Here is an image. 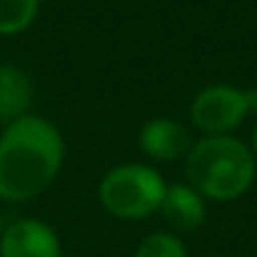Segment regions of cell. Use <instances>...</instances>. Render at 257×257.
Instances as JSON below:
<instances>
[{
    "instance_id": "cell-1",
    "label": "cell",
    "mask_w": 257,
    "mask_h": 257,
    "mask_svg": "<svg viewBox=\"0 0 257 257\" xmlns=\"http://www.w3.org/2000/svg\"><path fill=\"white\" fill-rule=\"evenodd\" d=\"M63 138L43 117L23 115L0 135V197L25 202L40 195L63 165Z\"/></svg>"
},
{
    "instance_id": "cell-2",
    "label": "cell",
    "mask_w": 257,
    "mask_h": 257,
    "mask_svg": "<svg viewBox=\"0 0 257 257\" xmlns=\"http://www.w3.org/2000/svg\"><path fill=\"white\" fill-rule=\"evenodd\" d=\"M187 180L200 195L235 200L255 180V155L235 138H205L187 155Z\"/></svg>"
},
{
    "instance_id": "cell-3",
    "label": "cell",
    "mask_w": 257,
    "mask_h": 257,
    "mask_svg": "<svg viewBox=\"0 0 257 257\" xmlns=\"http://www.w3.org/2000/svg\"><path fill=\"white\" fill-rule=\"evenodd\" d=\"M165 197L163 177L143 165H120L110 170L100 182V200L105 210L122 220L148 217L160 210Z\"/></svg>"
},
{
    "instance_id": "cell-4",
    "label": "cell",
    "mask_w": 257,
    "mask_h": 257,
    "mask_svg": "<svg viewBox=\"0 0 257 257\" xmlns=\"http://www.w3.org/2000/svg\"><path fill=\"white\" fill-rule=\"evenodd\" d=\"M247 112H250L247 92L230 85H212L195 97L190 117H192L195 127H200L202 133H210V138H215V135H225V133L240 127L242 120L247 117Z\"/></svg>"
},
{
    "instance_id": "cell-5",
    "label": "cell",
    "mask_w": 257,
    "mask_h": 257,
    "mask_svg": "<svg viewBox=\"0 0 257 257\" xmlns=\"http://www.w3.org/2000/svg\"><path fill=\"white\" fill-rule=\"evenodd\" d=\"M0 257H60V242L45 222L18 220L0 237Z\"/></svg>"
},
{
    "instance_id": "cell-6",
    "label": "cell",
    "mask_w": 257,
    "mask_h": 257,
    "mask_svg": "<svg viewBox=\"0 0 257 257\" xmlns=\"http://www.w3.org/2000/svg\"><path fill=\"white\" fill-rule=\"evenodd\" d=\"M140 145L145 150V155L155 158V160H175L180 155H185L187 150H192L190 143V133L168 117H158L145 122L143 133H140Z\"/></svg>"
},
{
    "instance_id": "cell-7",
    "label": "cell",
    "mask_w": 257,
    "mask_h": 257,
    "mask_svg": "<svg viewBox=\"0 0 257 257\" xmlns=\"http://www.w3.org/2000/svg\"><path fill=\"white\" fill-rule=\"evenodd\" d=\"M160 210H163L165 220L177 230H197L205 222V200L190 185L165 187Z\"/></svg>"
},
{
    "instance_id": "cell-8",
    "label": "cell",
    "mask_w": 257,
    "mask_h": 257,
    "mask_svg": "<svg viewBox=\"0 0 257 257\" xmlns=\"http://www.w3.org/2000/svg\"><path fill=\"white\" fill-rule=\"evenodd\" d=\"M33 87L28 75L15 65H0V120L15 122L30 105Z\"/></svg>"
},
{
    "instance_id": "cell-9",
    "label": "cell",
    "mask_w": 257,
    "mask_h": 257,
    "mask_svg": "<svg viewBox=\"0 0 257 257\" xmlns=\"http://www.w3.org/2000/svg\"><path fill=\"white\" fill-rule=\"evenodd\" d=\"M40 0H0V35H15L23 33L35 13Z\"/></svg>"
},
{
    "instance_id": "cell-10",
    "label": "cell",
    "mask_w": 257,
    "mask_h": 257,
    "mask_svg": "<svg viewBox=\"0 0 257 257\" xmlns=\"http://www.w3.org/2000/svg\"><path fill=\"white\" fill-rule=\"evenodd\" d=\"M135 257H187V252H185L182 242L175 235L155 232V235L143 240V245L138 247Z\"/></svg>"
},
{
    "instance_id": "cell-11",
    "label": "cell",
    "mask_w": 257,
    "mask_h": 257,
    "mask_svg": "<svg viewBox=\"0 0 257 257\" xmlns=\"http://www.w3.org/2000/svg\"><path fill=\"white\" fill-rule=\"evenodd\" d=\"M252 148H255V155H257V125H255V133H252Z\"/></svg>"
},
{
    "instance_id": "cell-12",
    "label": "cell",
    "mask_w": 257,
    "mask_h": 257,
    "mask_svg": "<svg viewBox=\"0 0 257 257\" xmlns=\"http://www.w3.org/2000/svg\"><path fill=\"white\" fill-rule=\"evenodd\" d=\"M3 232H5V220H3V215H0V237H3Z\"/></svg>"
}]
</instances>
